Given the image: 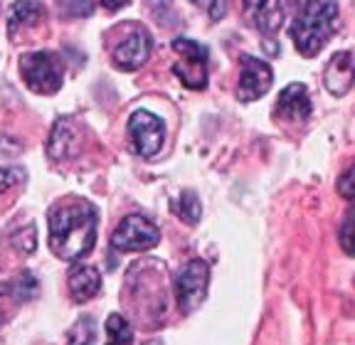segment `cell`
<instances>
[{"instance_id":"cell-1","label":"cell","mask_w":355,"mask_h":345,"mask_svg":"<svg viewBox=\"0 0 355 345\" xmlns=\"http://www.w3.org/2000/svg\"><path fill=\"white\" fill-rule=\"evenodd\" d=\"M96 207L87 200L50 212V249L64 262H77L96 245Z\"/></svg>"},{"instance_id":"cell-2","label":"cell","mask_w":355,"mask_h":345,"mask_svg":"<svg viewBox=\"0 0 355 345\" xmlns=\"http://www.w3.org/2000/svg\"><path fill=\"white\" fill-rule=\"evenodd\" d=\"M338 23L336 0H309L291 25V39L301 57H316L331 39Z\"/></svg>"},{"instance_id":"cell-3","label":"cell","mask_w":355,"mask_h":345,"mask_svg":"<svg viewBox=\"0 0 355 345\" xmlns=\"http://www.w3.org/2000/svg\"><path fill=\"white\" fill-rule=\"evenodd\" d=\"M173 52L178 62L173 64V74L188 87V89L202 91L207 87V50L190 37L173 39Z\"/></svg>"},{"instance_id":"cell-4","label":"cell","mask_w":355,"mask_h":345,"mask_svg":"<svg viewBox=\"0 0 355 345\" xmlns=\"http://www.w3.org/2000/svg\"><path fill=\"white\" fill-rule=\"evenodd\" d=\"M20 74L35 94H57L62 87V64L50 52H30V55H22Z\"/></svg>"},{"instance_id":"cell-5","label":"cell","mask_w":355,"mask_h":345,"mask_svg":"<svg viewBox=\"0 0 355 345\" xmlns=\"http://www.w3.org/2000/svg\"><path fill=\"white\" fill-rule=\"evenodd\" d=\"M210 286V267L202 259H193L175 274V301L183 313H193L205 301Z\"/></svg>"},{"instance_id":"cell-6","label":"cell","mask_w":355,"mask_h":345,"mask_svg":"<svg viewBox=\"0 0 355 345\" xmlns=\"http://www.w3.org/2000/svg\"><path fill=\"white\" fill-rule=\"evenodd\" d=\"M128 139H131L133 153H139L141 158H153L158 156V150L163 148L166 141V123L150 112H133L128 118Z\"/></svg>"},{"instance_id":"cell-7","label":"cell","mask_w":355,"mask_h":345,"mask_svg":"<svg viewBox=\"0 0 355 345\" xmlns=\"http://www.w3.org/2000/svg\"><path fill=\"white\" fill-rule=\"evenodd\" d=\"M161 242V232L144 215H128L111 234V247L116 251H148Z\"/></svg>"},{"instance_id":"cell-8","label":"cell","mask_w":355,"mask_h":345,"mask_svg":"<svg viewBox=\"0 0 355 345\" xmlns=\"http://www.w3.org/2000/svg\"><path fill=\"white\" fill-rule=\"evenodd\" d=\"M274 72L264 60H257L252 55L239 57V84H237V99L239 101H254L261 99L266 91L272 89Z\"/></svg>"},{"instance_id":"cell-9","label":"cell","mask_w":355,"mask_h":345,"mask_svg":"<svg viewBox=\"0 0 355 345\" xmlns=\"http://www.w3.org/2000/svg\"><path fill=\"white\" fill-rule=\"evenodd\" d=\"M311 112H313L311 94H309V89H306V84H301V82L284 87L277 99V106H274V114H277L279 118L294 121V123H304L306 118H311Z\"/></svg>"},{"instance_id":"cell-10","label":"cell","mask_w":355,"mask_h":345,"mask_svg":"<svg viewBox=\"0 0 355 345\" xmlns=\"http://www.w3.org/2000/svg\"><path fill=\"white\" fill-rule=\"evenodd\" d=\"M150 57V35L144 28L133 30L121 45L114 50V64L123 72H136L144 67L146 60Z\"/></svg>"},{"instance_id":"cell-11","label":"cell","mask_w":355,"mask_h":345,"mask_svg":"<svg viewBox=\"0 0 355 345\" xmlns=\"http://www.w3.org/2000/svg\"><path fill=\"white\" fill-rule=\"evenodd\" d=\"M323 84L333 96H345L355 84V60L350 52L333 55L323 72Z\"/></svg>"},{"instance_id":"cell-12","label":"cell","mask_w":355,"mask_h":345,"mask_svg":"<svg viewBox=\"0 0 355 345\" xmlns=\"http://www.w3.org/2000/svg\"><path fill=\"white\" fill-rule=\"evenodd\" d=\"M244 17L259 33L274 35L282 28L284 10L279 6V0H244Z\"/></svg>"},{"instance_id":"cell-13","label":"cell","mask_w":355,"mask_h":345,"mask_svg":"<svg viewBox=\"0 0 355 345\" xmlns=\"http://www.w3.org/2000/svg\"><path fill=\"white\" fill-rule=\"evenodd\" d=\"M77 150H79V139H77V131H74V123L69 118H60L52 126L50 141H47V153L55 161H69V158L77 156Z\"/></svg>"},{"instance_id":"cell-14","label":"cell","mask_w":355,"mask_h":345,"mask_svg":"<svg viewBox=\"0 0 355 345\" xmlns=\"http://www.w3.org/2000/svg\"><path fill=\"white\" fill-rule=\"evenodd\" d=\"M67 286L74 301H89L101 291V274L94 267H74L67 276Z\"/></svg>"},{"instance_id":"cell-15","label":"cell","mask_w":355,"mask_h":345,"mask_svg":"<svg viewBox=\"0 0 355 345\" xmlns=\"http://www.w3.org/2000/svg\"><path fill=\"white\" fill-rule=\"evenodd\" d=\"M44 17V8L35 0H17L10 8V20H8V35H17V30L33 28Z\"/></svg>"},{"instance_id":"cell-16","label":"cell","mask_w":355,"mask_h":345,"mask_svg":"<svg viewBox=\"0 0 355 345\" xmlns=\"http://www.w3.org/2000/svg\"><path fill=\"white\" fill-rule=\"evenodd\" d=\"M173 210L178 212V218L183 220L185 224H198L200 215H202V205H200L198 195H195L193 190H185L178 200H173Z\"/></svg>"},{"instance_id":"cell-17","label":"cell","mask_w":355,"mask_h":345,"mask_svg":"<svg viewBox=\"0 0 355 345\" xmlns=\"http://www.w3.org/2000/svg\"><path fill=\"white\" fill-rule=\"evenodd\" d=\"M106 333H109V343L106 345H131L133 330L128 326V321L119 313H111L106 318Z\"/></svg>"},{"instance_id":"cell-18","label":"cell","mask_w":355,"mask_h":345,"mask_svg":"<svg viewBox=\"0 0 355 345\" xmlns=\"http://www.w3.org/2000/svg\"><path fill=\"white\" fill-rule=\"evenodd\" d=\"M94 335H96L94 318L84 316L72 326V330L67 335V345H92L94 343Z\"/></svg>"},{"instance_id":"cell-19","label":"cell","mask_w":355,"mask_h":345,"mask_svg":"<svg viewBox=\"0 0 355 345\" xmlns=\"http://www.w3.org/2000/svg\"><path fill=\"white\" fill-rule=\"evenodd\" d=\"M57 6L67 17H89L94 12L92 0H57Z\"/></svg>"},{"instance_id":"cell-20","label":"cell","mask_w":355,"mask_h":345,"mask_svg":"<svg viewBox=\"0 0 355 345\" xmlns=\"http://www.w3.org/2000/svg\"><path fill=\"white\" fill-rule=\"evenodd\" d=\"M338 240H340V247H343L345 254L355 256V212L353 215H348L345 222L340 224Z\"/></svg>"},{"instance_id":"cell-21","label":"cell","mask_w":355,"mask_h":345,"mask_svg":"<svg viewBox=\"0 0 355 345\" xmlns=\"http://www.w3.org/2000/svg\"><path fill=\"white\" fill-rule=\"evenodd\" d=\"M20 183H25V170L22 168H0V193H8V190Z\"/></svg>"},{"instance_id":"cell-22","label":"cell","mask_w":355,"mask_h":345,"mask_svg":"<svg viewBox=\"0 0 355 345\" xmlns=\"http://www.w3.org/2000/svg\"><path fill=\"white\" fill-rule=\"evenodd\" d=\"M338 193H340V197H345V200H355V166L348 168V170L340 175Z\"/></svg>"},{"instance_id":"cell-23","label":"cell","mask_w":355,"mask_h":345,"mask_svg":"<svg viewBox=\"0 0 355 345\" xmlns=\"http://www.w3.org/2000/svg\"><path fill=\"white\" fill-rule=\"evenodd\" d=\"M193 3L205 8L212 20H220V17L225 15V0H193Z\"/></svg>"},{"instance_id":"cell-24","label":"cell","mask_w":355,"mask_h":345,"mask_svg":"<svg viewBox=\"0 0 355 345\" xmlns=\"http://www.w3.org/2000/svg\"><path fill=\"white\" fill-rule=\"evenodd\" d=\"M101 6L109 8V10H119V8L128 6V0H101Z\"/></svg>"}]
</instances>
